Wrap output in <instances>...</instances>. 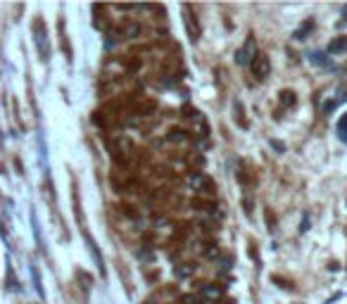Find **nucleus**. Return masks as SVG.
Listing matches in <instances>:
<instances>
[{
	"mask_svg": "<svg viewBox=\"0 0 347 304\" xmlns=\"http://www.w3.org/2000/svg\"><path fill=\"white\" fill-rule=\"evenodd\" d=\"M188 186H191L193 190H198V193H202V195H214V186H212L210 176H205L202 171H191L188 174Z\"/></svg>",
	"mask_w": 347,
	"mask_h": 304,
	"instance_id": "1",
	"label": "nucleus"
},
{
	"mask_svg": "<svg viewBox=\"0 0 347 304\" xmlns=\"http://www.w3.org/2000/svg\"><path fill=\"white\" fill-rule=\"evenodd\" d=\"M252 74H255L259 81H264L266 76H269V72H271V62H269V57H266L264 53L255 55V60H252Z\"/></svg>",
	"mask_w": 347,
	"mask_h": 304,
	"instance_id": "2",
	"label": "nucleus"
},
{
	"mask_svg": "<svg viewBox=\"0 0 347 304\" xmlns=\"http://www.w3.org/2000/svg\"><path fill=\"white\" fill-rule=\"evenodd\" d=\"M255 60V36H247V41L243 43V48L236 53V62L238 64H247Z\"/></svg>",
	"mask_w": 347,
	"mask_h": 304,
	"instance_id": "3",
	"label": "nucleus"
},
{
	"mask_svg": "<svg viewBox=\"0 0 347 304\" xmlns=\"http://www.w3.org/2000/svg\"><path fill=\"white\" fill-rule=\"evenodd\" d=\"M183 12H186V31H188V36H191V41H198V36H200V29H198L195 19H193V10L191 8H183Z\"/></svg>",
	"mask_w": 347,
	"mask_h": 304,
	"instance_id": "4",
	"label": "nucleus"
},
{
	"mask_svg": "<svg viewBox=\"0 0 347 304\" xmlns=\"http://www.w3.org/2000/svg\"><path fill=\"white\" fill-rule=\"evenodd\" d=\"M143 34V27L138 24V22H126L124 27H121V36L128 38V41H133V38H140Z\"/></svg>",
	"mask_w": 347,
	"mask_h": 304,
	"instance_id": "5",
	"label": "nucleus"
},
{
	"mask_svg": "<svg viewBox=\"0 0 347 304\" xmlns=\"http://www.w3.org/2000/svg\"><path fill=\"white\" fill-rule=\"evenodd\" d=\"M34 31H38V50H41V57L48 60V41H46V31H43V24L36 22L34 24Z\"/></svg>",
	"mask_w": 347,
	"mask_h": 304,
	"instance_id": "6",
	"label": "nucleus"
},
{
	"mask_svg": "<svg viewBox=\"0 0 347 304\" xmlns=\"http://www.w3.org/2000/svg\"><path fill=\"white\" fill-rule=\"evenodd\" d=\"M202 297H205V299H210V302H217V299L224 297V290H221L219 285H212V283H207V285L202 287Z\"/></svg>",
	"mask_w": 347,
	"mask_h": 304,
	"instance_id": "7",
	"label": "nucleus"
},
{
	"mask_svg": "<svg viewBox=\"0 0 347 304\" xmlns=\"http://www.w3.org/2000/svg\"><path fill=\"white\" fill-rule=\"evenodd\" d=\"M342 50H347V38L345 36L330 41V45H328V53L330 55H338V53H342Z\"/></svg>",
	"mask_w": 347,
	"mask_h": 304,
	"instance_id": "8",
	"label": "nucleus"
},
{
	"mask_svg": "<svg viewBox=\"0 0 347 304\" xmlns=\"http://www.w3.org/2000/svg\"><path fill=\"white\" fill-rule=\"evenodd\" d=\"M193 207H198L200 212H214V209H217V205H214L212 200H195Z\"/></svg>",
	"mask_w": 347,
	"mask_h": 304,
	"instance_id": "9",
	"label": "nucleus"
},
{
	"mask_svg": "<svg viewBox=\"0 0 347 304\" xmlns=\"http://www.w3.org/2000/svg\"><path fill=\"white\" fill-rule=\"evenodd\" d=\"M295 93L292 90H281V105L283 107H290V105H295Z\"/></svg>",
	"mask_w": 347,
	"mask_h": 304,
	"instance_id": "10",
	"label": "nucleus"
},
{
	"mask_svg": "<svg viewBox=\"0 0 347 304\" xmlns=\"http://www.w3.org/2000/svg\"><path fill=\"white\" fill-rule=\"evenodd\" d=\"M193 271H195V268L191 266V264H181V266L176 268V278H188V276H193Z\"/></svg>",
	"mask_w": 347,
	"mask_h": 304,
	"instance_id": "11",
	"label": "nucleus"
},
{
	"mask_svg": "<svg viewBox=\"0 0 347 304\" xmlns=\"http://www.w3.org/2000/svg\"><path fill=\"white\" fill-rule=\"evenodd\" d=\"M169 140H173V143H188V135H186V131H176L173 128L169 133Z\"/></svg>",
	"mask_w": 347,
	"mask_h": 304,
	"instance_id": "12",
	"label": "nucleus"
},
{
	"mask_svg": "<svg viewBox=\"0 0 347 304\" xmlns=\"http://www.w3.org/2000/svg\"><path fill=\"white\" fill-rule=\"evenodd\" d=\"M338 135H340V140H342V143H347V114L338 121Z\"/></svg>",
	"mask_w": 347,
	"mask_h": 304,
	"instance_id": "13",
	"label": "nucleus"
},
{
	"mask_svg": "<svg viewBox=\"0 0 347 304\" xmlns=\"http://www.w3.org/2000/svg\"><path fill=\"white\" fill-rule=\"evenodd\" d=\"M311 29H314V22H307V24H304L302 29H297V31H295V38H297V41H304V34H307V31H311Z\"/></svg>",
	"mask_w": 347,
	"mask_h": 304,
	"instance_id": "14",
	"label": "nucleus"
},
{
	"mask_svg": "<svg viewBox=\"0 0 347 304\" xmlns=\"http://www.w3.org/2000/svg\"><path fill=\"white\" fill-rule=\"evenodd\" d=\"M181 304H200V297H198V295H183Z\"/></svg>",
	"mask_w": 347,
	"mask_h": 304,
	"instance_id": "15",
	"label": "nucleus"
},
{
	"mask_svg": "<svg viewBox=\"0 0 347 304\" xmlns=\"http://www.w3.org/2000/svg\"><path fill=\"white\" fill-rule=\"evenodd\" d=\"M309 60L314 64H326V57H323V53H314V55H309Z\"/></svg>",
	"mask_w": 347,
	"mask_h": 304,
	"instance_id": "16",
	"label": "nucleus"
},
{
	"mask_svg": "<svg viewBox=\"0 0 347 304\" xmlns=\"http://www.w3.org/2000/svg\"><path fill=\"white\" fill-rule=\"evenodd\" d=\"M271 145H274L276 150H281V152H283V150H285V147H283V143H278V140H271Z\"/></svg>",
	"mask_w": 347,
	"mask_h": 304,
	"instance_id": "17",
	"label": "nucleus"
}]
</instances>
